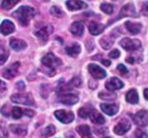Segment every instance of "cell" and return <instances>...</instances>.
I'll return each mask as SVG.
<instances>
[{"label": "cell", "mask_w": 148, "mask_h": 138, "mask_svg": "<svg viewBox=\"0 0 148 138\" xmlns=\"http://www.w3.org/2000/svg\"><path fill=\"white\" fill-rule=\"evenodd\" d=\"M14 30H15V25L10 20H3L0 25V32L4 36L11 34Z\"/></svg>", "instance_id": "14"}, {"label": "cell", "mask_w": 148, "mask_h": 138, "mask_svg": "<svg viewBox=\"0 0 148 138\" xmlns=\"http://www.w3.org/2000/svg\"><path fill=\"white\" fill-rule=\"evenodd\" d=\"M59 101L66 105H74L79 101V97L76 94H72V93H62L60 94L58 97Z\"/></svg>", "instance_id": "7"}, {"label": "cell", "mask_w": 148, "mask_h": 138, "mask_svg": "<svg viewBox=\"0 0 148 138\" xmlns=\"http://www.w3.org/2000/svg\"><path fill=\"white\" fill-rule=\"evenodd\" d=\"M126 100L131 104H136L139 103V95L137 91L134 89L130 90L126 96Z\"/></svg>", "instance_id": "23"}, {"label": "cell", "mask_w": 148, "mask_h": 138, "mask_svg": "<svg viewBox=\"0 0 148 138\" xmlns=\"http://www.w3.org/2000/svg\"><path fill=\"white\" fill-rule=\"evenodd\" d=\"M144 97L147 100H148V89H146L144 90Z\"/></svg>", "instance_id": "44"}, {"label": "cell", "mask_w": 148, "mask_h": 138, "mask_svg": "<svg viewBox=\"0 0 148 138\" xmlns=\"http://www.w3.org/2000/svg\"><path fill=\"white\" fill-rule=\"evenodd\" d=\"M23 115L29 117H32L35 115V112L31 110H23Z\"/></svg>", "instance_id": "41"}, {"label": "cell", "mask_w": 148, "mask_h": 138, "mask_svg": "<svg viewBox=\"0 0 148 138\" xmlns=\"http://www.w3.org/2000/svg\"><path fill=\"white\" fill-rule=\"evenodd\" d=\"M99 97L103 100H114L116 97L114 94H107L105 92H101L99 94Z\"/></svg>", "instance_id": "33"}, {"label": "cell", "mask_w": 148, "mask_h": 138, "mask_svg": "<svg viewBox=\"0 0 148 138\" xmlns=\"http://www.w3.org/2000/svg\"><path fill=\"white\" fill-rule=\"evenodd\" d=\"M101 10L104 13L108 14V15H111V14H113V12H114V5L111 4V3H105L101 4Z\"/></svg>", "instance_id": "28"}, {"label": "cell", "mask_w": 148, "mask_h": 138, "mask_svg": "<svg viewBox=\"0 0 148 138\" xmlns=\"http://www.w3.org/2000/svg\"><path fill=\"white\" fill-rule=\"evenodd\" d=\"M117 70L120 72V74H121L122 76H125L128 73V70L127 69V67L123 64H119L117 66Z\"/></svg>", "instance_id": "36"}, {"label": "cell", "mask_w": 148, "mask_h": 138, "mask_svg": "<svg viewBox=\"0 0 148 138\" xmlns=\"http://www.w3.org/2000/svg\"><path fill=\"white\" fill-rule=\"evenodd\" d=\"M120 56H121V52H120V50H117V49H115V50H112V51L109 53V57H110L111 58H114V59L118 58Z\"/></svg>", "instance_id": "38"}, {"label": "cell", "mask_w": 148, "mask_h": 138, "mask_svg": "<svg viewBox=\"0 0 148 138\" xmlns=\"http://www.w3.org/2000/svg\"><path fill=\"white\" fill-rule=\"evenodd\" d=\"M113 42H114V40L110 39L108 37H102L101 39L100 43H101V45L102 46V48L104 50H108V49H109L113 45Z\"/></svg>", "instance_id": "27"}, {"label": "cell", "mask_w": 148, "mask_h": 138, "mask_svg": "<svg viewBox=\"0 0 148 138\" xmlns=\"http://www.w3.org/2000/svg\"><path fill=\"white\" fill-rule=\"evenodd\" d=\"M89 117H90V120L92 121V123H94L95 124H105L104 117L101 113L96 111L95 110H93V112L91 113Z\"/></svg>", "instance_id": "24"}, {"label": "cell", "mask_w": 148, "mask_h": 138, "mask_svg": "<svg viewBox=\"0 0 148 138\" xmlns=\"http://www.w3.org/2000/svg\"><path fill=\"white\" fill-rule=\"evenodd\" d=\"M18 2H19L18 0H5V1H3L2 2V7L4 10H10Z\"/></svg>", "instance_id": "29"}, {"label": "cell", "mask_w": 148, "mask_h": 138, "mask_svg": "<svg viewBox=\"0 0 148 138\" xmlns=\"http://www.w3.org/2000/svg\"><path fill=\"white\" fill-rule=\"evenodd\" d=\"M106 88L109 90V91H114L117 90L121 89L124 86V83L117 77H112L110 80H108L106 84H105Z\"/></svg>", "instance_id": "13"}, {"label": "cell", "mask_w": 148, "mask_h": 138, "mask_svg": "<svg viewBox=\"0 0 148 138\" xmlns=\"http://www.w3.org/2000/svg\"><path fill=\"white\" fill-rule=\"evenodd\" d=\"M131 128V124L130 123L126 120V119H123L121 120L114 128V132L116 134V135H119V136H122L124 134H126Z\"/></svg>", "instance_id": "12"}, {"label": "cell", "mask_w": 148, "mask_h": 138, "mask_svg": "<svg viewBox=\"0 0 148 138\" xmlns=\"http://www.w3.org/2000/svg\"><path fill=\"white\" fill-rule=\"evenodd\" d=\"M8 57H9V54L8 53H2L0 55V65L3 64L7 61Z\"/></svg>", "instance_id": "40"}, {"label": "cell", "mask_w": 148, "mask_h": 138, "mask_svg": "<svg viewBox=\"0 0 148 138\" xmlns=\"http://www.w3.org/2000/svg\"><path fill=\"white\" fill-rule=\"evenodd\" d=\"M120 44L124 50L127 51H134L140 49L141 47V43L139 39H130L128 37L121 39Z\"/></svg>", "instance_id": "4"}, {"label": "cell", "mask_w": 148, "mask_h": 138, "mask_svg": "<svg viewBox=\"0 0 148 138\" xmlns=\"http://www.w3.org/2000/svg\"><path fill=\"white\" fill-rule=\"evenodd\" d=\"M55 117L62 124H70L75 118V115L72 111H66L64 110H58L54 113Z\"/></svg>", "instance_id": "6"}, {"label": "cell", "mask_w": 148, "mask_h": 138, "mask_svg": "<svg viewBox=\"0 0 148 138\" xmlns=\"http://www.w3.org/2000/svg\"><path fill=\"white\" fill-rule=\"evenodd\" d=\"M50 14L56 17H62L63 16V11L57 6H53L50 9Z\"/></svg>", "instance_id": "32"}, {"label": "cell", "mask_w": 148, "mask_h": 138, "mask_svg": "<svg viewBox=\"0 0 148 138\" xmlns=\"http://www.w3.org/2000/svg\"><path fill=\"white\" fill-rule=\"evenodd\" d=\"M56 133V128L53 125H49L42 130V136L43 137H50L53 136Z\"/></svg>", "instance_id": "31"}, {"label": "cell", "mask_w": 148, "mask_h": 138, "mask_svg": "<svg viewBox=\"0 0 148 138\" xmlns=\"http://www.w3.org/2000/svg\"><path fill=\"white\" fill-rule=\"evenodd\" d=\"M19 67H20V63L19 62H16V63H12L8 68L3 70V77H5L7 79H12L13 77H15L17 75Z\"/></svg>", "instance_id": "11"}, {"label": "cell", "mask_w": 148, "mask_h": 138, "mask_svg": "<svg viewBox=\"0 0 148 138\" xmlns=\"http://www.w3.org/2000/svg\"><path fill=\"white\" fill-rule=\"evenodd\" d=\"M10 45L12 48V50H14L16 51L23 50L27 47V43L25 41L21 40V39H17V38H11L10 41Z\"/></svg>", "instance_id": "15"}, {"label": "cell", "mask_w": 148, "mask_h": 138, "mask_svg": "<svg viewBox=\"0 0 148 138\" xmlns=\"http://www.w3.org/2000/svg\"><path fill=\"white\" fill-rule=\"evenodd\" d=\"M102 138H112L111 137H102Z\"/></svg>", "instance_id": "45"}, {"label": "cell", "mask_w": 148, "mask_h": 138, "mask_svg": "<svg viewBox=\"0 0 148 138\" xmlns=\"http://www.w3.org/2000/svg\"><path fill=\"white\" fill-rule=\"evenodd\" d=\"M141 12L144 16L148 17V1L143 3L142 7H141Z\"/></svg>", "instance_id": "39"}, {"label": "cell", "mask_w": 148, "mask_h": 138, "mask_svg": "<svg viewBox=\"0 0 148 138\" xmlns=\"http://www.w3.org/2000/svg\"><path fill=\"white\" fill-rule=\"evenodd\" d=\"M65 50L67 52V54L72 57H75L79 55V53L81 52V45L77 43H73L70 46H68L65 48Z\"/></svg>", "instance_id": "21"}, {"label": "cell", "mask_w": 148, "mask_h": 138, "mask_svg": "<svg viewBox=\"0 0 148 138\" xmlns=\"http://www.w3.org/2000/svg\"><path fill=\"white\" fill-rule=\"evenodd\" d=\"M76 131L79 133V135L82 138H94L92 136L91 130L89 126L88 125H80L76 128Z\"/></svg>", "instance_id": "22"}, {"label": "cell", "mask_w": 148, "mask_h": 138, "mask_svg": "<svg viewBox=\"0 0 148 138\" xmlns=\"http://www.w3.org/2000/svg\"><path fill=\"white\" fill-rule=\"evenodd\" d=\"M12 15L22 25L27 26L29 23V21L35 17L36 10L33 7L23 5L16 9Z\"/></svg>", "instance_id": "1"}, {"label": "cell", "mask_w": 148, "mask_h": 138, "mask_svg": "<svg viewBox=\"0 0 148 138\" xmlns=\"http://www.w3.org/2000/svg\"><path fill=\"white\" fill-rule=\"evenodd\" d=\"M53 32V27L51 25H43L35 31V35L41 41H47L48 37Z\"/></svg>", "instance_id": "9"}, {"label": "cell", "mask_w": 148, "mask_h": 138, "mask_svg": "<svg viewBox=\"0 0 148 138\" xmlns=\"http://www.w3.org/2000/svg\"><path fill=\"white\" fill-rule=\"evenodd\" d=\"M66 5L69 10H79L84 8H87V3H84L83 1H75V0H70L66 2Z\"/></svg>", "instance_id": "16"}, {"label": "cell", "mask_w": 148, "mask_h": 138, "mask_svg": "<svg viewBox=\"0 0 148 138\" xmlns=\"http://www.w3.org/2000/svg\"><path fill=\"white\" fill-rule=\"evenodd\" d=\"M139 17L138 13L136 12L135 7L133 3H127V4L124 5L121 8L119 15L117 16V17L115 18L114 21L120 20V19H121L123 17Z\"/></svg>", "instance_id": "5"}, {"label": "cell", "mask_w": 148, "mask_h": 138, "mask_svg": "<svg viewBox=\"0 0 148 138\" xmlns=\"http://www.w3.org/2000/svg\"><path fill=\"white\" fill-rule=\"evenodd\" d=\"M134 122L140 127H146L148 124V113L147 110H140L133 117Z\"/></svg>", "instance_id": "10"}, {"label": "cell", "mask_w": 148, "mask_h": 138, "mask_svg": "<svg viewBox=\"0 0 148 138\" xmlns=\"http://www.w3.org/2000/svg\"><path fill=\"white\" fill-rule=\"evenodd\" d=\"M134 61H135V59H134V57H132L127 58V62L129 63H134Z\"/></svg>", "instance_id": "43"}, {"label": "cell", "mask_w": 148, "mask_h": 138, "mask_svg": "<svg viewBox=\"0 0 148 138\" xmlns=\"http://www.w3.org/2000/svg\"><path fill=\"white\" fill-rule=\"evenodd\" d=\"M135 137L136 138H148V133L142 130H137L135 131Z\"/></svg>", "instance_id": "35"}, {"label": "cell", "mask_w": 148, "mask_h": 138, "mask_svg": "<svg viewBox=\"0 0 148 138\" xmlns=\"http://www.w3.org/2000/svg\"><path fill=\"white\" fill-rule=\"evenodd\" d=\"M23 114V110L21 108H19V107H14L11 110V115H12V117L14 119L21 118Z\"/></svg>", "instance_id": "30"}, {"label": "cell", "mask_w": 148, "mask_h": 138, "mask_svg": "<svg viewBox=\"0 0 148 138\" xmlns=\"http://www.w3.org/2000/svg\"><path fill=\"white\" fill-rule=\"evenodd\" d=\"M101 63L105 65V66H110L111 64V62L109 60H105V59H102L101 60Z\"/></svg>", "instance_id": "42"}, {"label": "cell", "mask_w": 148, "mask_h": 138, "mask_svg": "<svg viewBox=\"0 0 148 138\" xmlns=\"http://www.w3.org/2000/svg\"><path fill=\"white\" fill-rule=\"evenodd\" d=\"M101 109L107 115H108V116H114V115H115L118 112L119 106L117 104H101Z\"/></svg>", "instance_id": "18"}, {"label": "cell", "mask_w": 148, "mask_h": 138, "mask_svg": "<svg viewBox=\"0 0 148 138\" xmlns=\"http://www.w3.org/2000/svg\"><path fill=\"white\" fill-rule=\"evenodd\" d=\"M10 100L15 104L31 106L34 104V99L31 94H14L10 97Z\"/></svg>", "instance_id": "3"}, {"label": "cell", "mask_w": 148, "mask_h": 138, "mask_svg": "<svg viewBox=\"0 0 148 138\" xmlns=\"http://www.w3.org/2000/svg\"><path fill=\"white\" fill-rule=\"evenodd\" d=\"M69 84H71L74 87H79L82 84V80L79 77H74L73 79H71V81L69 82Z\"/></svg>", "instance_id": "37"}, {"label": "cell", "mask_w": 148, "mask_h": 138, "mask_svg": "<svg viewBox=\"0 0 148 138\" xmlns=\"http://www.w3.org/2000/svg\"><path fill=\"white\" fill-rule=\"evenodd\" d=\"M10 130L18 135V136H25L27 134V128L23 125H18V124H11L10 125Z\"/></svg>", "instance_id": "25"}, {"label": "cell", "mask_w": 148, "mask_h": 138, "mask_svg": "<svg viewBox=\"0 0 148 138\" xmlns=\"http://www.w3.org/2000/svg\"><path fill=\"white\" fill-rule=\"evenodd\" d=\"M89 32L94 36H98L99 34L102 33L105 30V26L101 23L96 22H91L88 26Z\"/></svg>", "instance_id": "19"}, {"label": "cell", "mask_w": 148, "mask_h": 138, "mask_svg": "<svg viewBox=\"0 0 148 138\" xmlns=\"http://www.w3.org/2000/svg\"><path fill=\"white\" fill-rule=\"evenodd\" d=\"M42 63L49 70V76L53 77L56 72L55 68L62 64V60L56 57L53 53L49 52L42 58Z\"/></svg>", "instance_id": "2"}, {"label": "cell", "mask_w": 148, "mask_h": 138, "mask_svg": "<svg viewBox=\"0 0 148 138\" xmlns=\"http://www.w3.org/2000/svg\"><path fill=\"white\" fill-rule=\"evenodd\" d=\"M95 109L90 106V105H87V106H84L82 108H81L78 111V115L81 118H83V119H86L88 117H90L91 113L93 112Z\"/></svg>", "instance_id": "26"}, {"label": "cell", "mask_w": 148, "mask_h": 138, "mask_svg": "<svg viewBox=\"0 0 148 138\" xmlns=\"http://www.w3.org/2000/svg\"><path fill=\"white\" fill-rule=\"evenodd\" d=\"M125 25H126V28L127 30L131 33V34H138L141 28H142V24L140 23H134V22H131V21H127L125 23Z\"/></svg>", "instance_id": "20"}, {"label": "cell", "mask_w": 148, "mask_h": 138, "mask_svg": "<svg viewBox=\"0 0 148 138\" xmlns=\"http://www.w3.org/2000/svg\"><path fill=\"white\" fill-rule=\"evenodd\" d=\"M7 90H8V89H7L6 83L3 81L0 80V97H3L5 95V93L7 92Z\"/></svg>", "instance_id": "34"}, {"label": "cell", "mask_w": 148, "mask_h": 138, "mask_svg": "<svg viewBox=\"0 0 148 138\" xmlns=\"http://www.w3.org/2000/svg\"><path fill=\"white\" fill-rule=\"evenodd\" d=\"M70 31H71V33H72L74 36H76V37H81V36H82L83 31H84V25H83L82 22H80V21L74 22V23L71 24Z\"/></svg>", "instance_id": "17"}, {"label": "cell", "mask_w": 148, "mask_h": 138, "mask_svg": "<svg viewBox=\"0 0 148 138\" xmlns=\"http://www.w3.org/2000/svg\"><path fill=\"white\" fill-rule=\"evenodd\" d=\"M88 71L95 79H103L107 77V72L95 63L88 64Z\"/></svg>", "instance_id": "8"}]
</instances>
